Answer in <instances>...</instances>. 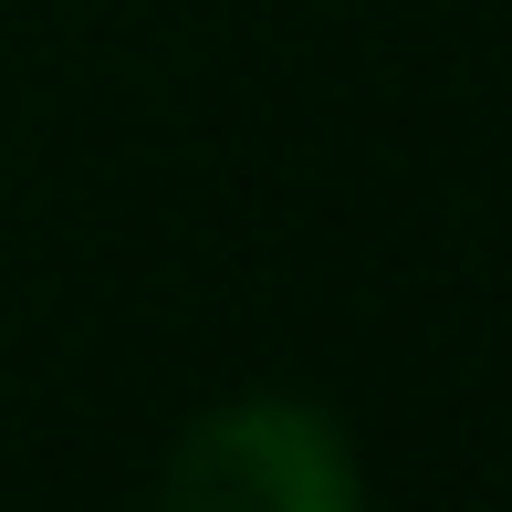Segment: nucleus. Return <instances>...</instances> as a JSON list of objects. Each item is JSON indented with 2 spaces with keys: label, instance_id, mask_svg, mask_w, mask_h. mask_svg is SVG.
<instances>
[{
  "label": "nucleus",
  "instance_id": "obj_1",
  "mask_svg": "<svg viewBox=\"0 0 512 512\" xmlns=\"http://www.w3.org/2000/svg\"><path fill=\"white\" fill-rule=\"evenodd\" d=\"M157 512H366L345 429L304 398H230L178 429Z\"/></svg>",
  "mask_w": 512,
  "mask_h": 512
}]
</instances>
